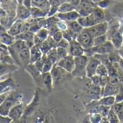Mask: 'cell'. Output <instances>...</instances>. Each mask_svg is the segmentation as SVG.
Listing matches in <instances>:
<instances>
[{
  "instance_id": "obj_1",
  "label": "cell",
  "mask_w": 123,
  "mask_h": 123,
  "mask_svg": "<svg viewBox=\"0 0 123 123\" xmlns=\"http://www.w3.org/2000/svg\"><path fill=\"white\" fill-rule=\"evenodd\" d=\"M104 19V13L101 9L96 8L94 12L86 17L80 16L77 20L84 27L87 28L101 22Z\"/></svg>"
},
{
  "instance_id": "obj_2",
  "label": "cell",
  "mask_w": 123,
  "mask_h": 123,
  "mask_svg": "<svg viewBox=\"0 0 123 123\" xmlns=\"http://www.w3.org/2000/svg\"><path fill=\"white\" fill-rule=\"evenodd\" d=\"M88 58L86 55H82L75 57V68L71 73L75 77L83 78L86 76V64Z\"/></svg>"
},
{
  "instance_id": "obj_3",
  "label": "cell",
  "mask_w": 123,
  "mask_h": 123,
  "mask_svg": "<svg viewBox=\"0 0 123 123\" xmlns=\"http://www.w3.org/2000/svg\"><path fill=\"white\" fill-rule=\"evenodd\" d=\"M22 97L13 92H10L7 98L0 105V115L3 116H8L10 109L19 102V99Z\"/></svg>"
},
{
  "instance_id": "obj_4",
  "label": "cell",
  "mask_w": 123,
  "mask_h": 123,
  "mask_svg": "<svg viewBox=\"0 0 123 123\" xmlns=\"http://www.w3.org/2000/svg\"><path fill=\"white\" fill-rule=\"evenodd\" d=\"M109 28V25L107 22H99L95 25H93L91 27L84 28L91 35L93 38L101 36L103 35H106V32H107Z\"/></svg>"
},
{
  "instance_id": "obj_5",
  "label": "cell",
  "mask_w": 123,
  "mask_h": 123,
  "mask_svg": "<svg viewBox=\"0 0 123 123\" xmlns=\"http://www.w3.org/2000/svg\"><path fill=\"white\" fill-rule=\"evenodd\" d=\"M56 64L65 70L67 73L71 74L75 68V57L69 54L67 56L59 59Z\"/></svg>"
},
{
  "instance_id": "obj_6",
  "label": "cell",
  "mask_w": 123,
  "mask_h": 123,
  "mask_svg": "<svg viewBox=\"0 0 123 123\" xmlns=\"http://www.w3.org/2000/svg\"><path fill=\"white\" fill-rule=\"evenodd\" d=\"M93 39L91 35L85 29L78 35L76 38L84 49H91L93 48Z\"/></svg>"
},
{
  "instance_id": "obj_7",
  "label": "cell",
  "mask_w": 123,
  "mask_h": 123,
  "mask_svg": "<svg viewBox=\"0 0 123 123\" xmlns=\"http://www.w3.org/2000/svg\"><path fill=\"white\" fill-rule=\"evenodd\" d=\"M24 111L25 108L22 103L18 102L10 109L8 116L12 120V121H17L20 120L22 115L24 114Z\"/></svg>"
},
{
  "instance_id": "obj_8",
  "label": "cell",
  "mask_w": 123,
  "mask_h": 123,
  "mask_svg": "<svg viewBox=\"0 0 123 123\" xmlns=\"http://www.w3.org/2000/svg\"><path fill=\"white\" fill-rule=\"evenodd\" d=\"M115 46L111 40H107L104 43L99 45L98 46H95L92 48V50L94 53H96L97 54H108L112 53L114 49Z\"/></svg>"
},
{
  "instance_id": "obj_9",
  "label": "cell",
  "mask_w": 123,
  "mask_h": 123,
  "mask_svg": "<svg viewBox=\"0 0 123 123\" xmlns=\"http://www.w3.org/2000/svg\"><path fill=\"white\" fill-rule=\"evenodd\" d=\"M101 63V61L95 57L88 58L87 64H86V76L88 78L92 77L94 75L96 74V71L97 67Z\"/></svg>"
},
{
  "instance_id": "obj_10",
  "label": "cell",
  "mask_w": 123,
  "mask_h": 123,
  "mask_svg": "<svg viewBox=\"0 0 123 123\" xmlns=\"http://www.w3.org/2000/svg\"><path fill=\"white\" fill-rule=\"evenodd\" d=\"M69 54L75 57L78 55H82L84 54L85 49L82 47V45L78 43L77 40H72L70 42L69 46Z\"/></svg>"
},
{
  "instance_id": "obj_11",
  "label": "cell",
  "mask_w": 123,
  "mask_h": 123,
  "mask_svg": "<svg viewBox=\"0 0 123 123\" xmlns=\"http://www.w3.org/2000/svg\"><path fill=\"white\" fill-rule=\"evenodd\" d=\"M16 19H20V20H27L31 17L30 9L25 6L23 4H18L16 9L15 12Z\"/></svg>"
},
{
  "instance_id": "obj_12",
  "label": "cell",
  "mask_w": 123,
  "mask_h": 123,
  "mask_svg": "<svg viewBox=\"0 0 123 123\" xmlns=\"http://www.w3.org/2000/svg\"><path fill=\"white\" fill-rule=\"evenodd\" d=\"M57 17L59 18V19L65 22H70V21H73V20H77L80 17V14L77 10H72L68 12H64L61 13L59 12Z\"/></svg>"
},
{
  "instance_id": "obj_13",
  "label": "cell",
  "mask_w": 123,
  "mask_h": 123,
  "mask_svg": "<svg viewBox=\"0 0 123 123\" xmlns=\"http://www.w3.org/2000/svg\"><path fill=\"white\" fill-rule=\"evenodd\" d=\"M24 20L20 19H15L14 22L12 24V25L9 27V28L7 30V32L12 36L15 37L16 35H19L22 32V27Z\"/></svg>"
},
{
  "instance_id": "obj_14",
  "label": "cell",
  "mask_w": 123,
  "mask_h": 123,
  "mask_svg": "<svg viewBox=\"0 0 123 123\" xmlns=\"http://www.w3.org/2000/svg\"><path fill=\"white\" fill-rule=\"evenodd\" d=\"M30 63L33 64L37 61L40 60L43 56V53L41 52L39 45H34L32 48H30Z\"/></svg>"
},
{
  "instance_id": "obj_15",
  "label": "cell",
  "mask_w": 123,
  "mask_h": 123,
  "mask_svg": "<svg viewBox=\"0 0 123 123\" xmlns=\"http://www.w3.org/2000/svg\"><path fill=\"white\" fill-rule=\"evenodd\" d=\"M67 71L65 70H64L63 68H62L61 67L58 66L57 64H54L51 68V70L50 71V73L52 76L54 82L56 81H59V80H60L63 76V74L66 73ZM69 74V73H68Z\"/></svg>"
},
{
  "instance_id": "obj_16",
  "label": "cell",
  "mask_w": 123,
  "mask_h": 123,
  "mask_svg": "<svg viewBox=\"0 0 123 123\" xmlns=\"http://www.w3.org/2000/svg\"><path fill=\"white\" fill-rule=\"evenodd\" d=\"M18 57H19L20 61L22 62V63H25L27 65L30 63V48H28V47H25L23 49H22L18 54Z\"/></svg>"
},
{
  "instance_id": "obj_17",
  "label": "cell",
  "mask_w": 123,
  "mask_h": 123,
  "mask_svg": "<svg viewBox=\"0 0 123 123\" xmlns=\"http://www.w3.org/2000/svg\"><path fill=\"white\" fill-rule=\"evenodd\" d=\"M41 76H42V80L43 82V84L45 85L46 88L49 92L51 91V89L53 87V83L54 80L52 78V76L49 72H43L41 73Z\"/></svg>"
},
{
  "instance_id": "obj_18",
  "label": "cell",
  "mask_w": 123,
  "mask_h": 123,
  "mask_svg": "<svg viewBox=\"0 0 123 123\" xmlns=\"http://www.w3.org/2000/svg\"><path fill=\"white\" fill-rule=\"evenodd\" d=\"M119 92V89L117 86H113L107 84L104 87H102V97L115 96Z\"/></svg>"
},
{
  "instance_id": "obj_19",
  "label": "cell",
  "mask_w": 123,
  "mask_h": 123,
  "mask_svg": "<svg viewBox=\"0 0 123 123\" xmlns=\"http://www.w3.org/2000/svg\"><path fill=\"white\" fill-rule=\"evenodd\" d=\"M17 68L18 67L16 66L14 64H10V63L0 62V76H3L4 74H7V73L14 71L17 69Z\"/></svg>"
},
{
  "instance_id": "obj_20",
  "label": "cell",
  "mask_w": 123,
  "mask_h": 123,
  "mask_svg": "<svg viewBox=\"0 0 123 123\" xmlns=\"http://www.w3.org/2000/svg\"><path fill=\"white\" fill-rule=\"evenodd\" d=\"M32 6H37L42 9L48 14L51 5L48 0H32Z\"/></svg>"
},
{
  "instance_id": "obj_21",
  "label": "cell",
  "mask_w": 123,
  "mask_h": 123,
  "mask_svg": "<svg viewBox=\"0 0 123 123\" xmlns=\"http://www.w3.org/2000/svg\"><path fill=\"white\" fill-rule=\"evenodd\" d=\"M0 41L2 44L5 45L7 46H10L14 43L15 37L14 36H12V35L9 34L7 31L0 35Z\"/></svg>"
},
{
  "instance_id": "obj_22",
  "label": "cell",
  "mask_w": 123,
  "mask_h": 123,
  "mask_svg": "<svg viewBox=\"0 0 123 123\" xmlns=\"http://www.w3.org/2000/svg\"><path fill=\"white\" fill-rule=\"evenodd\" d=\"M111 41L113 43L115 48L120 49L123 46V37L122 34L119 32H116L113 33L112 35Z\"/></svg>"
},
{
  "instance_id": "obj_23",
  "label": "cell",
  "mask_w": 123,
  "mask_h": 123,
  "mask_svg": "<svg viewBox=\"0 0 123 123\" xmlns=\"http://www.w3.org/2000/svg\"><path fill=\"white\" fill-rule=\"evenodd\" d=\"M30 14L31 17L38 18V19H41L46 16H47V13L44 12L42 9L37 7V6H32L30 9Z\"/></svg>"
},
{
  "instance_id": "obj_24",
  "label": "cell",
  "mask_w": 123,
  "mask_h": 123,
  "mask_svg": "<svg viewBox=\"0 0 123 123\" xmlns=\"http://www.w3.org/2000/svg\"><path fill=\"white\" fill-rule=\"evenodd\" d=\"M67 27L72 30H73L74 32H77V33H80L81 32L84 27L78 22V20H73V21H70V22H66Z\"/></svg>"
},
{
  "instance_id": "obj_25",
  "label": "cell",
  "mask_w": 123,
  "mask_h": 123,
  "mask_svg": "<svg viewBox=\"0 0 123 123\" xmlns=\"http://www.w3.org/2000/svg\"><path fill=\"white\" fill-rule=\"evenodd\" d=\"M14 84L12 78H8L4 81H0V94L7 92V89H10V87Z\"/></svg>"
},
{
  "instance_id": "obj_26",
  "label": "cell",
  "mask_w": 123,
  "mask_h": 123,
  "mask_svg": "<svg viewBox=\"0 0 123 123\" xmlns=\"http://www.w3.org/2000/svg\"><path fill=\"white\" fill-rule=\"evenodd\" d=\"M99 105L112 107L115 104V96H106L103 97L99 101Z\"/></svg>"
},
{
  "instance_id": "obj_27",
  "label": "cell",
  "mask_w": 123,
  "mask_h": 123,
  "mask_svg": "<svg viewBox=\"0 0 123 123\" xmlns=\"http://www.w3.org/2000/svg\"><path fill=\"white\" fill-rule=\"evenodd\" d=\"M72 10H76V7L74 5H72V4L67 2V1L62 3L58 8V12H61V13L68 12H70Z\"/></svg>"
},
{
  "instance_id": "obj_28",
  "label": "cell",
  "mask_w": 123,
  "mask_h": 123,
  "mask_svg": "<svg viewBox=\"0 0 123 123\" xmlns=\"http://www.w3.org/2000/svg\"><path fill=\"white\" fill-rule=\"evenodd\" d=\"M34 33L30 32V31H28V32H21L19 35H16L15 40H21L23 41H27L28 40L30 39H33L34 37Z\"/></svg>"
},
{
  "instance_id": "obj_29",
  "label": "cell",
  "mask_w": 123,
  "mask_h": 123,
  "mask_svg": "<svg viewBox=\"0 0 123 123\" xmlns=\"http://www.w3.org/2000/svg\"><path fill=\"white\" fill-rule=\"evenodd\" d=\"M47 58L54 65L58 61V55L57 53V48H51L46 54Z\"/></svg>"
},
{
  "instance_id": "obj_30",
  "label": "cell",
  "mask_w": 123,
  "mask_h": 123,
  "mask_svg": "<svg viewBox=\"0 0 123 123\" xmlns=\"http://www.w3.org/2000/svg\"><path fill=\"white\" fill-rule=\"evenodd\" d=\"M96 74L100 76H107L109 75V70L107 66L104 64V63H100L99 66L97 67Z\"/></svg>"
},
{
  "instance_id": "obj_31",
  "label": "cell",
  "mask_w": 123,
  "mask_h": 123,
  "mask_svg": "<svg viewBox=\"0 0 123 123\" xmlns=\"http://www.w3.org/2000/svg\"><path fill=\"white\" fill-rule=\"evenodd\" d=\"M36 35H37L39 38H41L42 40H45L48 38L49 36V30L44 27H41L36 33H35Z\"/></svg>"
},
{
  "instance_id": "obj_32",
  "label": "cell",
  "mask_w": 123,
  "mask_h": 123,
  "mask_svg": "<svg viewBox=\"0 0 123 123\" xmlns=\"http://www.w3.org/2000/svg\"><path fill=\"white\" fill-rule=\"evenodd\" d=\"M39 47H40V49H41V52L43 53V54H46L52 48V47L51 46V45L49 43V41L47 40V39L43 40L41 43V44L39 45Z\"/></svg>"
},
{
  "instance_id": "obj_33",
  "label": "cell",
  "mask_w": 123,
  "mask_h": 123,
  "mask_svg": "<svg viewBox=\"0 0 123 123\" xmlns=\"http://www.w3.org/2000/svg\"><path fill=\"white\" fill-rule=\"evenodd\" d=\"M110 110H111V107L100 105V106L98 108V113H99L102 117H107Z\"/></svg>"
},
{
  "instance_id": "obj_34",
  "label": "cell",
  "mask_w": 123,
  "mask_h": 123,
  "mask_svg": "<svg viewBox=\"0 0 123 123\" xmlns=\"http://www.w3.org/2000/svg\"><path fill=\"white\" fill-rule=\"evenodd\" d=\"M107 37L106 35H103L94 37L93 39V47L98 46L99 45H101V44L104 43L107 41Z\"/></svg>"
},
{
  "instance_id": "obj_35",
  "label": "cell",
  "mask_w": 123,
  "mask_h": 123,
  "mask_svg": "<svg viewBox=\"0 0 123 123\" xmlns=\"http://www.w3.org/2000/svg\"><path fill=\"white\" fill-rule=\"evenodd\" d=\"M37 105H38V100H36V98H35L33 102H32V103L28 107H26V109L24 111V114L25 115H31L34 112V110H36V107Z\"/></svg>"
},
{
  "instance_id": "obj_36",
  "label": "cell",
  "mask_w": 123,
  "mask_h": 123,
  "mask_svg": "<svg viewBox=\"0 0 123 123\" xmlns=\"http://www.w3.org/2000/svg\"><path fill=\"white\" fill-rule=\"evenodd\" d=\"M107 117V120H109V123H116L120 122L118 115L113 111V110L112 108H111V110H110V111H109V112Z\"/></svg>"
},
{
  "instance_id": "obj_37",
  "label": "cell",
  "mask_w": 123,
  "mask_h": 123,
  "mask_svg": "<svg viewBox=\"0 0 123 123\" xmlns=\"http://www.w3.org/2000/svg\"><path fill=\"white\" fill-rule=\"evenodd\" d=\"M57 55H58V61L65 56H67V55H69V53L67 52V49L62 47H57Z\"/></svg>"
},
{
  "instance_id": "obj_38",
  "label": "cell",
  "mask_w": 123,
  "mask_h": 123,
  "mask_svg": "<svg viewBox=\"0 0 123 123\" xmlns=\"http://www.w3.org/2000/svg\"><path fill=\"white\" fill-rule=\"evenodd\" d=\"M119 83H120V77L117 75V74L109 75L108 84L113 86H117Z\"/></svg>"
},
{
  "instance_id": "obj_39",
  "label": "cell",
  "mask_w": 123,
  "mask_h": 123,
  "mask_svg": "<svg viewBox=\"0 0 123 123\" xmlns=\"http://www.w3.org/2000/svg\"><path fill=\"white\" fill-rule=\"evenodd\" d=\"M53 66H54V64L47 58V56L46 55V59H45V61H44V63H43L42 73H43V72H49L51 70Z\"/></svg>"
},
{
  "instance_id": "obj_40",
  "label": "cell",
  "mask_w": 123,
  "mask_h": 123,
  "mask_svg": "<svg viewBox=\"0 0 123 123\" xmlns=\"http://www.w3.org/2000/svg\"><path fill=\"white\" fill-rule=\"evenodd\" d=\"M52 37L54 38V40L58 43L62 38H63V32L62 30H59L58 31H57L53 35H52Z\"/></svg>"
},
{
  "instance_id": "obj_41",
  "label": "cell",
  "mask_w": 123,
  "mask_h": 123,
  "mask_svg": "<svg viewBox=\"0 0 123 123\" xmlns=\"http://www.w3.org/2000/svg\"><path fill=\"white\" fill-rule=\"evenodd\" d=\"M93 84L94 85H96V86H101V76L97 75V74H95L92 77L90 78Z\"/></svg>"
},
{
  "instance_id": "obj_42",
  "label": "cell",
  "mask_w": 123,
  "mask_h": 123,
  "mask_svg": "<svg viewBox=\"0 0 123 123\" xmlns=\"http://www.w3.org/2000/svg\"><path fill=\"white\" fill-rule=\"evenodd\" d=\"M58 46L59 47H62V48H69V46H70V42L66 40L65 38H62L59 43H58ZM57 46V47H58Z\"/></svg>"
},
{
  "instance_id": "obj_43",
  "label": "cell",
  "mask_w": 123,
  "mask_h": 123,
  "mask_svg": "<svg viewBox=\"0 0 123 123\" xmlns=\"http://www.w3.org/2000/svg\"><path fill=\"white\" fill-rule=\"evenodd\" d=\"M10 92H11V91L8 90V91H7V92H4L0 94V105H1L5 101V99L7 98V97H8V95L9 94Z\"/></svg>"
},
{
  "instance_id": "obj_44",
  "label": "cell",
  "mask_w": 123,
  "mask_h": 123,
  "mask_svg": "<svg viewBox=\"0 0 123 123\" xmlns=\"http://www.w3.org/2000/svg\"><path fill=\"white\" fill-rule=\"evenodd\" d=\"M123 102V94L121 92H118L115 95V103H120Z\"/></svg>"
},
{
  "instance_id": "obj_45",
  "label": "cell",
  "mask_w": 123,
  "mask_h": 123,
  "mask_svg": "<svg viewBox=\"0 0 123 123\" xmlns=\"http://www.w3.org/2000/svg\"><path fill=\"white\" fill-rule=\"evenodd\" d=\"M109 3V0H101L99 2V6H100L101 8L107 7L108 6Z\"/></svg>"
},
{
  "instance_id": "obj_46",
  "label": "cell",
  "mask_w": 123,
  "mask_h": 123,
  "mask_svg": "<svg viewBox=\"0 0 123 123\" xmlns=\"http://www.w3.org/2000/svg\"><path fill=\"white\" fill-rule=\"evenodd\" d=\"M48 1H49L50 5H51V6H57V7H59V6H60V4H62V3L59 1V0H48Z\"/></svg>"
},
{
  "instance_id": "obj_47",
  "label": "cell",
  "mask_w": 123,
  "mask_h": 123,
  "mask_svg": "<svg viewBox=\"0 0 123 123\" xmlns=\"http://www.w3.org/2000/svg\"><path fill=\"white\" fill-rule=\"evenodd\" d=\"M7 16V11L4 9H3L2 7H0V19L5 18Z\"/></svg>"
},
{
  "instance_id": "obj_48",
  "label": "cell",
  "mask_w": 123,
  "mask_h": 123,
  "mask_svg": "<svg viewBox=\"0 0 123 123\" xmlns=\"http://www.w3.org/2000/svg\"><path fill=\"white\" fill-rule=\"evenodd\" d=\"M22 4H23L27 8L30 9L32 7V0H24Z\"/></svg>"
},
{
  "instance_id": "obj_49",
  "label": "cell",
  "mask_w": 123,
  "mask_h": 123,
  "mask_svg": "<svg viewBox=\"0 0 123 123\" xmlns=\"http://www.w3.org/2000/svg\"><path fill=\"white\" fill-rule=\"evenodd\" d=\"M66 1L70 3V4H72V5H74V6L77 8V6L79 5V4H80V0H67Z\"/></svg>"
},
{
  "instance_id": "obj_50",
  "label": "cell",
  "mask_w": 123,
  "mask_h": 123,
  "mask_svg": "<svg viewBox=\"0 0 123 123\" xmlns=\"http://www.w3.org/2000/svg\"><path fill=\"white\" fill-rule=\"evenodd\" d=\"M7 30L4 27V26H3L1 24H0V35H1L2 33L7 32Z\"/></svg>"
},
{
  "instance_id": "obj_51",
  "label": "cell",
  "mask_w": 123,
  "mask_h": 123,
  "mask_svg": "<svg viewBox=\"0 0 123 123\" xmlns=\"http://www.w3.org/2000/svg\"><path fill=\"white\" fill-rule=\"evenodd\" d=\"M118 117H119V120H120V122H122L123 123V112H122L121 113L118 114Z\"/></svg>"
},
{
  "instance_id": "obj_52",
  "label": "cell",
  "mask_w": 123,
  "mask_h": 123,
  "mask_svg": "<svg viewBox=\"0 0 123 123\" xmlns=\"http://www.w3.org/2000/svg\"><path fill=\"white\" fill-rule=\"evenodd\" d=\"M119 53H120V55L122 57V58L123 59V47L120 48V50H119Z\"/></svg>"
},
{
  "instance_id": "obj_53",
  "label": "cell",
  "mask_w": 123,
  "mask_h": 123,
  "mask_svg": "<svg viewBox=\"0 0 123 123\" xmlns=\"http://www.w3.org/2000/svg\"><path fill=\"white\" fill-rule=\"evenodd\" d=\"M119 64H120V67L122 68V69H123V58H121V59L120 60V61H119Z\"/></svg>"
},
{
  "instance_id": "obj_54",
  "label": "cell",
  "mask_w": 123,
  "mask_h": 123,
  "mask_svg": "<svg viewBox=\"0 0 123 123\" xmlns=\"http://www.w3.org/2000/svg\"><path fill=\"white\" fill-rule=\"evenodd\" d=\"M23 1H24V0H16V1H17V3L18 4H22V2H23Z\"/></svg>"
},
{
  "instance_id": "obj_55",
  "label": "cell",
  "mask_w": 123,
  "mask_h": 123,
  "mask_svg": "<svg viewBox=\"0 0 123 123\" xmlns=\"http://www.w3.org/2000/svg\"><path fill=\"white\" fill-rule=\"evenodd\" d=\"M7 1H8V0H0V3H6Z\"/></svg>"
},
{
  "instance_id": "obj_56",
  "label": "cell",
  "mask_w": 123,
  "mask_h": 123,
  "mask_svg": "<svg viewBox=\"0 0 123 123\" xmlns=\"http://www.w3.org/2000/svg\"><path fill=\"white\" fill-rule=\"evenodd\" d=\"M91 1H93L94 2H99L101 0H91Z\"/></svg>"
},
{
  "instance_id": "obj_57",
  "label": "cell",
  "mask_w": 123,
  "mask_h": 123,
  "mask_svg": "<svg viewBox=\"0 0 123 123\" xmlns=\"http://www.w3.org/2000/svg\"><path fill=\"white\" fill-rule=\"evenodd\" d=\"M67 0H59V1L61 2V3H64V2H65Z\"/></svg>"
},
{
  "instance_id": "obj_58",
  "label": "cell",
  "mask_w": 123,
  "mask_h": 123,
  "mask_svg": "<svg viewBox=\"0 0 123 123\" xmlns=\"http://www.w3.org/2000/svg\"><path fill=\"white\" fill-rule=\"evenodd\" d=\"M0 44H1V41H0Z\"/></svg>"
}]
</instances>
